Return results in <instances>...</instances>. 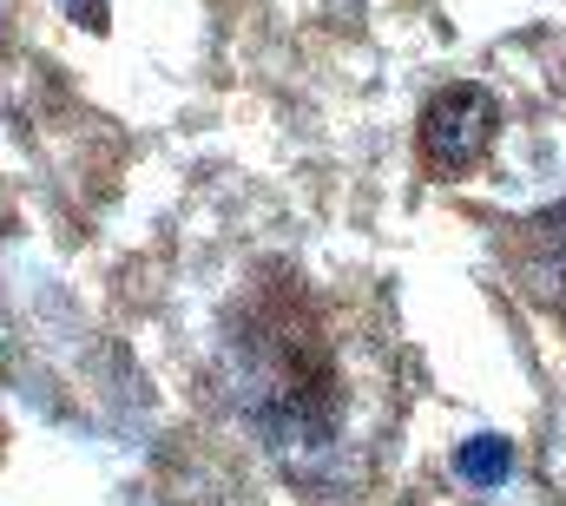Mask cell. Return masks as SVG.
Listing matches in <instances>:
<instances>
[{
    "label": "cell",
    "mask_w": 566,
    "mask_h": 506,
    "mask_svg": "<svg viewBox=\"0 0 566 506\" xmlns=\"http://www.w3.org/2000/svg\"><path fill=\"white\" fill-rule=\"evenodd\" d=\"M231 376H238L251 428L277 454L303 461L336 441V356H329L323 323L310 309H296L290 296L244 309Z\"/></svg>",
    "instance_id": "6da1fadb"
},
{
    "label": "cell",
    "mask_w": 566,
    "mask_h": 506,
    "mask_svg": "<svg viewBox=\"0 0 566 506\" xmlns=\"http://www.w3.org/2000/svg\"><path fill=\"white\" fill-rule=\"evenodd\" d=\"M494 131H501L494 93H481V86H441L422 113V165L434 178H461L468 165H481V151L494 145Z\"/></svg>",
    "instance_id": "7a4b0ae2"
},
{
    "label": "cell",
    "mask_w": 566,
    "mask_h": 506,
    "mask_svg": "<svg viewBox=\"0 0 566 506\" xmlns=\"http://www.w3.org/2000/svg\"><path fill=\"white\" fill-rule=\"evenodd\" d=\"M514 270L527 276V289H534L547 309L566 316V198L547 211V218L527 224V244L514 251Z\"/></svg>",
    "instance_id": "3957f363"
},
{
    "label": "cell",
    "mask_w": 566,
    "mask_h": 506,
    "mask_svg": "<svg viewBox=\"0 0 566 506\" xmlns=\"http://www.w3.org/2000/svg\"><path fill=\"white\" fill-rule=\"evenodd\" d=\"M454 474H461L468 487H501V481L514 474V441H501V434L461 441V447H454Z\"/></svg>",
    "instance_id": "277c9868"
}]
</instances>
